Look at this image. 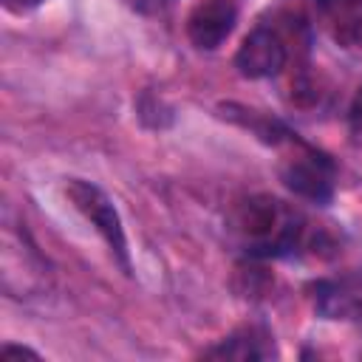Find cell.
Instances as JSON below:
<instances>
[{
  "label": "cell",
  "mask_w": 362,
  "mask_h": 362,
  "mask_svg": "<svg viewBox=\"0 0 362 362\" xmlns=\"http://www.w3.org/2000/svg\"><path fill=\"white\" fill-rule=\"evenodd\" d=\"M235 229L246 240V249L260 257L291 255L303 243L300 215L269 195L246 198L235 212Z\"/></svg>",
  "instance_id": "6da1fadb"
},
{
  "label": "cell",
  "mask_w": 362,
  "mask_h": 362,
  "mask_svg": "<svg viewBox=\"0 0 362 362\" xmlns=\"http://www.w3.org/2000/svg\"><path fill=\"white\" fill-rule=\"evenodd\" d=\"M71 204L93 223V229L105 238L107 249L116 255L119 266L124 269V274H130V252H127V238H124V226L122 218L113 206V201L107 198V192L85 178H71L65 187Z\"/></svg>",
  "instance_id": "7a4b0ae2"
},
{
  "label": "cell",
  "mask_w": 362,
  "mask_h": 362,
  "mask_svg": "<svg viewBox=\"0 0 362 362\" xmlns=\"http://www.w3.org/2000/svg\"><path fill=\"white\" fill-rule=\"evenodd\" d=\"M280 178L283 184L314 204H328L334 195V167L325 156L314 153L311 147L303 144V153L291 156L283 167H280Z\"/></svg>",
  "instance_id": "3957f363"
},
{
  "label": "cell",
  "mask_w": 362,
  "mask_h": 362,
  "mask_svg": "<svg viewBox=\"0 0 362 362\" xmlns=\"http://www.w3.org/2000/svg\"><path fill=\"white\" fill-rule=\"evenodd\" d=\"M286 59H288L286 42L269 25L252 28L243 37V42H240V48L235 54V65H238V71L246 79H269V76H277L283 71Z\"/></svg>",
  "instance_id": "277c9868"
},
{
  "label": "cell",
  "mask_w": 362,
  "mask_h": 362,
  "mask_svg": "<svg viewBox=\"0 0 362 362\" xmlns=\"http://www.w3.org/2000/svg\"><path fill=\"white\" fill-rule=\"evenodd\" d=\"M238 6L235 0H198L187 17V37L195 48H218L235 28Z\"/></svg>",
  "instance_id": "5b68a950"
},
{
  "label": "cell",
  "mask_w": 362,
  "mask_h": 362,
  "mask_svg": "<svg viewBox=\"0 0 362 362\" xmlns=\"http://www.w3.org/2000/svg\"><path fill=\"white\" fill-rule=\"evenodd\" d=\"M206 356H226V359H263L269 356L266 348H260V339H255L252 331H240L232 334L229 339H223L218 348L206 351Z\"/></svg>",
  "instance_id": "8992f818"
},
{
  "label": "cell",
  "mask_w": 362,
  "mask_h": 362,
  "mask_svg": "<svg viewBox=\"0 0 362 362\" xmlns=\"http://www.w3.org/2000/svg\"><path fill=\"white\" fill-rule=\"evenodd\" d=\"M348 130H351V139L362 147V85L356 88L354 102L348 107Z\"/></svg>",
  "instance_id": "52a82bcc"
},
{
  "label": "cell",
  "mask_w": 362,
  "mask_h": 362,
  "mask_svg": "<svg viewBox=\"0 0 362 362\" xmlns=\"http://www.w3.org/2000/svg\"><path fill=\"white\" fill-rule=\"evenodd\" d=\"M124 3L136 11H141V14H150V11H161L170 0H124Z\"/></svg>",
  "instance_id": "ba28073f"
},
{
  "label": "cell",
  "mask_w": 362,
  "mask_h": 362,
  "mask_svg": "<svg viewBox=\"0 0 362 362\" xmlns=\"http://www.w3.org/2000/svg\"><path fill=\"white\" fill-rule=\"evenodd\" d=\"M3 356H6V359H8V356H34V359H40L37 351H31V348H20V345H6V348H3Z\"/></svg>",
  "instance_id": "9c48e42d"
},
{
  "label": "cell",
  "mask_w": 362,
  "mask_h": 362,
  "mask_svg": "<svg viewBox=\"0 0 362 362\" xmlns=\"http://www.w3.org/2000/svg\"><path fill=\"white\" fill-rule=\"evenodd\" d=\"M11 11H25V8H31V6H37L40 0H3Z\"/></svg>",
  "instance_id": "30bf717a"
}]
</instances>
